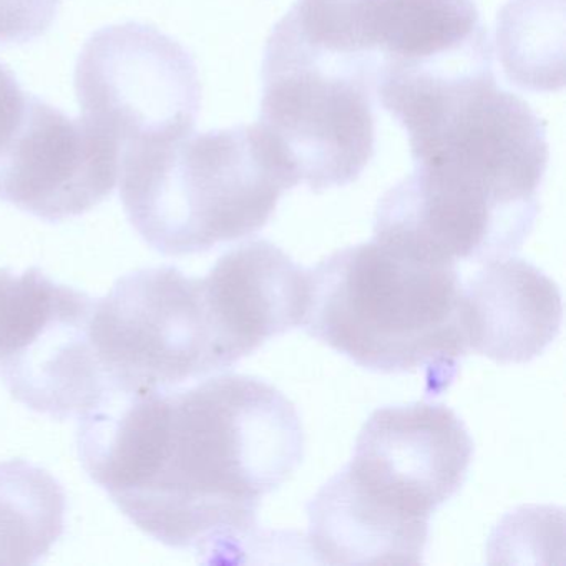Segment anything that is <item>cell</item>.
I'll list each match as a JSON object with an SVG mask.
<instances>
[{
	"mask_svg": "<svg viewBox=\"0 0 566 566\" xmlns=\"http://www.w3.org/2000/svg\"><path fill=\"white\" fill-rule=\"evenodd\" d=\"M67 499L52 473L24 459L0 462V565H34L65 525Z\"/></svg>",
	"mask_w": 566,
	"mask_h": 566,
	"instance_id": "13",
	"label": "cell"
},
{
	"mask_svg": "<svg viewBox=\"0 0 566 566\" xmlns=\"http://www.w3.org/2000/svg\"><path fill=\"white\" fill-rule=\"evenodd\" d=\"M558 286L520 258L485 261L462 281L467 349L499 364L530 363L562 327Z\"/></svg>",
	"mask_w": 566,
	"mask_h": 566,
	"instance_id": "11",
	"label": "cell"
},
{
	"mask_svg": "<svg viewBox=\"0 0 566 566\" xmlns=\"http://www.w3.org/2000/svg\"><path fill=\"white\" fill-rule=\"evenodd\" d=\"M258 125L311 190L346 187L376 151V77L304 38L287 12L264 49Z\"/></svg>",
	"mask_w": 566,
	"mask_h": 566,
	"instance_id": "5",
	"label": "cell"
},
{
	"mask_svg": "<svg viewBox=\"0 0 566 566\" xmlns=\"http://www.w3.org/2000/svg\"><path fill=\"white\" fill-rule=\"evenodd\" d=\"M307 276L304 329L366 369L442 376L469 353L457 266L373 238L336 251Z\"/></svg>",
	"mask_w": 566,
	"mask_h": 566,
	"instance_id": "4",
	"label": "cell"
},
{
	"mask_svg": "<svg viewBox=\"0 0 566 566\" xmlns=\"http://www.w3.org/2000/svg\"><path fill=\"white\" fill-rule=\"evenodd\" d=\"M88 334L105 387L122 392L175 389L238 363L205 277L174 266L120 277L95 301Z\"/></svg>",
	"mask_w": 566,
	"mask_h": 566,
	"instance_id": "6",
	"label": "cell"
},
{
	"mask_svg": "<svg viewBox=\"0 0 566 566\" xmlns=\"http://www.w3.org/2000/svg\"><path fill=\"white\" fill-rule=\"evenodd\" d=\"M77 446L142 532L217 559L256 539L261 500L303 462L304 430L273 384L223 374L184 390L107 387L78 417Z\"/></svg>",
	"mask_w": 566,
	"mask_h": 566,
	"instance_id": "1",
	"label": "cell"
},
{
	"mask_svg": "<svg viewBox=\"0 0 566 566\" xmlns=\"http://www.w3.org/2000/svg\"><path fill=\"white\" fill-rule=\"evenodd\" d=\"M120 145L87 118H71L29 94L0 150V200L48 221L87 213L120 177Z\"/></svg>",
	"mask_w": 566,
	"mask_h": 566,
	"instance_id": "9",
	"label": "cell"
},
{
	"mask_svg": "<svg viewBox=\"0 0 566 566\" xmlns=\"http://www.w3.org/2000/svg\"><path fill=\"white\" fill-rule=\"evenodd\" d=\"M29 94L22 92L15 75L0 64V150L14 134L24 114Z\"/></svg>",
	"mask_w": 566,
	"mask_h": 566,
	"instance_id": "16",
	"label": "cell"
},
{
	"mask_svg": "<svg viewBox=\"0 0 566 566\" xmlns=\"http://www.w3.org/2000/svg\"><path fill=\"white\" fill-rule=\"evenodd\" d=\"M61 0H0V44H25L54 24Z\"/></svg>",
	"mask_w": 566,
	"mask_h": 566,
	"instance_id": "15",
	"label": "cell"
},
{
	"mask_svg": "<svg viewBox=\"0 0 566 566\" xmlns=\"http://www.w3.org/2000/svg\"><path fill=\"white\" fill-rule=\"evenodd\" d=\"M563 0H510L499 18V52L512 84L563 87Z\"/></svg>",
	"mask_w": 566,
	"mask_h": 566,
	"instance_id": "14",
	"label": "cell"
},
{
	"mask_svg": "<svg viewBox=\"0 0 566 566\" xmlns=\"http://www.w3.org/2000/svg\"><path fill=\"white\" fill-rule=\"evenodd\" d=\"M304 38L379 77L447 54L482 32L476 0H296Z\"/></svg>",
	"mask_w": 566,
	"mask_h": 566,
	"instance_id": "10",
	"label": "cell"
},
{
	"mask_svg": "<svg viewBox=\"0 0 566 566\" xmlns=\"http://www.w3.org/2000/svg\"><path fill=\"white\" fill-rule=\"evenodd\" d=\"M94 306L39 268L0 270V379L18 402L67 420L101 400L107 382L88 334Z\"/></svg>",
	"mask_w": 566,
	"mask_h": 566,
	"instance_id": "7",
	"label": "cell"
},
{
	"mask_svg": "<svg viewBox=\"0 0 566 566\" xmlns=\"http://www.w3.org/2000/svg\"><path fill=\"white\" fill-rule=\"evenodd\" d=\"M473 440L443 403L374 410L353 459L313 499L340 548L390 565L423 562L433 512L465 482Z\"/></svg>",
	"mask_w": 566,
	"mask_h": 566,
	"instance_id": "2",
	"label": "cell"
},
{
	"mask_svg": "<svg viewBox=\"0 0 566 566\" xmlns=\"http://www.w3.org/2000/svg\"><path fill=\"white\" fill-rule=\"evenodd\" d=\"M300 184L260 125L137 145L122 151L120 198L132 227L158 253L185 256L266 227Z\"/></svg>",
	"mask_w": 566,
	"mask_h": 566,
	"instance_id": "3",
	"label": "cell"
},
{
	"mask_svg": "<svg viewBox=\"0 0 566 566\" xmlns=\"http://www.w3.org/2000/svg\"><path fill=\"white\" fill-rule=\"evenodd\" d=\"M205 284L238 359L303 326L310 276L271 241L251 240L228 251Z\"/></svg>",
	"mask_w": 566,
	"mask_h": 566,
	"instance_id": "12",
	"label": "cell"
},
{
	"mask_svg": "<svg viewBox=\"0 0 566 566\" xmlns=\"http://www.w3.org/2000/svg\"><path fill=\"white\" fill-rule=\"evenodd\" d=\"M82 117L120 150L195 130L201 84L190 52L154 25H108L82 49L75 67Z\"/></svg>",
	"mask_w": 566,
	"mask_h": 566,
	"instance_id": "8",
	"label": "cell"
}]
</instances>
